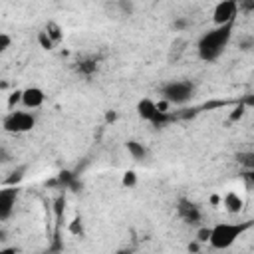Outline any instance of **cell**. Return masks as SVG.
Returning <instances> with one entry per match:
<instances>
[{
	"label": "cell",
	"mask_w": 254,
	"mask_h": 254,
	"mask_svg": "<svg viewBox=\"0 0 254 254\" xmlns=\"http://www.w3.org/2000/svg\"><path fill=\"white\" fill-rule=\"evenodd\" d=\"M232 28H234V22L230 24H222V26H216L212 28L210 32L202 34L200 40H198V56L200 60L204 62H214L222 56V52L226 50L230 38H232Z\"/></svg>",
	"instance_id": "cell-1"
},
{
	"label": "cell",
	"mask_w": 254,
	"mask_h": 254,
	"mask_svg": "<svg viewBox=\"0 0 254 254\" xmlns=\"http://www.w3.org/2000/svg\"><path fill=\"white\" fill-rule=\"evenodd\" d=\"M252 226V222H218L212 226V234H210V246L212 248H218V250H224V248H230L236 238L242 236V232H246L248 228Z\"/></svg>",
	"instance_id": "cell-2"
},
{
	"label": "cell",
	"mask_w": 254,
	"mask_h": 254,
	"mask_svg": "<svg viewBox=\"0 0 254 254\" xmlns=\"http://www.w3.org/2000/svg\"><path fill=\"white\" fill-rule=\"evenodd\" d=\"M192 91H194V85L190 81H185V79H177V81H169L163 85L161 89V95L163 99H167L169 103H187L190 97H192Z\"/></svg>",
	"instance_id": "cell-3"
},
{
	"label": "cell",
	"mask_w": 254,
	"mask_h": 254,
	"mask_svg": "<svg viewBox=\"0 0 254 254\" xmlns=\"http://www.w3.org/2000/svg\"><path fill=\"white\" fill-rule=\"evenodd\" d=\"M2 125H4V131H8V133H28L34 129L36 119L28 111H10L4 117Z\"/></svg>",
	"instance_id": "cell-4"
},
{
	"label": "cell",
	"mask_w": 254,
	"mask_h": 254,
	"mask_svg": "<svg viewBox=\"0 0 254 254\" xmlns=\"http://www.w3.org/2000/svg\"><path fill=\"white\" fill-rule=\"evenodd\" d=\"M236 12H238V2L236 0H220L212 10L214 26H222V24L234 22L236 20Z\"/></svg>",
	"instance_id": "cell-5"
},
{
	"label": "cell",
	"mask_w": 254,
	"mask_h": 254,
	"mask_svg": "<svg viewBox=\"0 0 254 254\" xmlns=\"http://www.w3.org/2000/svg\"><path fill=\"white\" fill-rule=\"evenodd\" d=\"M177 212H179V216H181L187 224H196V222L200 220V210H198V206H196L194 202H190L189 198H181V200L177 202Z\"/></svg>",
	"instance_id": "cell-6"
},
{
	"label": "cell",
	"mask_w": 254,
	"mask_h": 254,
	"mask_svg": "<svg viewBox=\"0 0 254 254\" xmlns=\"http://www.w3.org/2000/svg\"><path fill=\"white\" fill-rule=\"evenodd\" d=\"M44 99H46L44 89H40L36 85H30V87L22 89V103H24L26 109H38V107H42Z\"/></svg>",
	"instance_id": "cell-7"
},
{
	"label": "cell",
	"mask_w": 254,
	"mask_h": 254,
	"mask_svg": "<svg viewBox=\"0 0 254 254\" xmlns=\"http://www.w3.org/2000/svg\"><path fill=\"white\" fill-rule=\"evenodd\" d=\"M16 204V189H2L0 190V220H8Z\"/></svg>",
	"instance_id": "cell-8"
},
{
	"label": "cell",
	"mask_w": 254,
	"mask_h": 254,
	"mask_svg": "<svg viewBox=\"0 0 254 254\" xmlns=\"http://www.w3.org/2000/svg\"><path fill=\"white\" fill-rule=\"evenodd\" d=\"M137 113H139L141 119H145V121H153V117L159 113V107H157V103H155L153 99L145 97V99H141V101L137 103Z\"/></svg>",
	"instance_id": "cell-9"
},
{
	"label": "cell",
	"mask_w": 254,
	"mask_h": 254,
	"mask_svg": "<svg viewBox=\"0 0 254 254\" xmlns=\"http://www.w3.org/2000/svg\"><path fill=\"white\" fill-rule=\"evenodd\" d=\"M222 204H224V208H226V212H230V214H236V212H240L242 210V198L238 196V192H226L224 194V198H222Z\"/></svg>",
	"instance_id": "cell-10"
},
{
	"label": "cell",
	"mask_w": 254,
	"mask_h": 254,
	"mask_svg": "<svg viewBox=\"0 0 254 254\" xmlns=\"http://www.w3.org/2000/svg\"><path fill=\"white\" fill-rule=\"evenodd\" d=\"M125 147H127V151L131 153L133 159H145V155H147V149L143 147V143H139V141H135V139H129V141L125 143Z\"/></svg>",
	"instance_id": "cell-11"
},
{
	"label": "cell",
	"mask_w": 254,
	"mask_h": 254,
	"mask_svg": "<svg viewBox=\"0 0 254 254\" xmlns=\"http://www.w3.org/2000/svg\"><path fill=\"white\" fill-rule=\"evenodd\" d=\"M238 163L246 169V171H252L254 169V151H244V153H238L236 155Z\"/></svg>",
	"instance_id": "cell-12"
},
{
	"label": "cell",
	"mask_w": 254,
	"mask_h": 254,
	"mask_svg": "<svg viewBox=\"0 0 254 254\" xmlns=\"http://www.w3.org/2000/svg\"><path fill=\"white\" fill-rule=\"evenodd\" d=\"M44 30H46V32L50 34V38H52V40H54L56 44H58V42L62 40V36H64V34H62V28H60V26H58L56 22H48V26H46Z\"/></svg>",
	"instance_id": "cell-13"
},
{
	"label": "cell",
	"mask_w": 254,
	"mask_h": 254,
	"mask_svg": "<svg viewBox=\"0 0 254 254\" xmlns=\"http://www.w3.org/2000/svg\"><path fill=\"white\" fill-rule=\"evenodd\" d=\"M38 44H40L44 50H52L56 42L50 38V34H48L46 30H42V32H38Z\"/></svg>",
	"instance_id": "cell-14"
},
{
	"label": "cell",
	"mask_w": 254,
	"mask_h": 254,
	"mask_svg": "<svg viewBox=\"0 0 254 254\" xmlns=\"http://www.w3.org/2000/svg\"><path fill=\"white\" fill-rule=\"evenodd\" d=\"M77 69H79L81 73H85V75H91V73L97 69V64H95V60H83V62H79Z\"/></svg>",
	"instance_id": "cell-15"
},
{
	"label": "cell",
	"mask_w": 254,
	"mask_h": 254,
	"mask_svg": "<svg viewBox=\"0 0 254 254\" xmlns=\"http://www.w3.org/2000/svg\"><path fill=\"white\" fill-rule=\"evenodd\" d=\"M121 183H123V187H127V189H129V187H135V185H137V173H135V171H125Z\"/></svg>",
	"instance_id": "cell-16"
},
{
	"label": "cell",
	"mask_w": 254,
	"mask_h": 254,
	"mask_svg": "<svg viewBox=\"0 0 254 254\" xmlns=\"http://www.w3.org/2000/svg\"><path fill=\"white\" fill-rule=\"evenodd\" d=\"M210 234H212V226H200L196 230V240L198 242H208L210 240Z\"/></svg>",
	"instance_id": "cell-17"
},
{
	"label": "cell",
	"mask_w": 254,
	"mask_h": 254,
	"mask_svg": "<svg viewBox=\"0 0 254 254\" xmlns=\"http://www.w3.org/2000/svg\"><path fill=\"white\" fill-rule=\"evenodd\" d=\"M67 230L71 232V234H81L83 232V224H81V218H73L71 222H69V226H67Z\"/></svg>",
	"instance_id": "cell-18"
},
{
	"label": "cell",
	"mask_w": 254,
	"mask_h": 254,
	"mask_svg": "<svg viewBox=\"0 0 254 254\" xmlns=\"http://www.w3.org/2000/svg\"><path fill=\"white\" fill-rule=\"evenodd\" d=\"M244 109H246V105H244V103L236 105V107L232 109V113H230V121H238V119L244 115Z\"/></svg>",
	"instance_id": "cell-19"
},
{
	"label": "cell",
	"mask_w": 254,
	"mask_h": 254,
	"mask_svg": "<svg viewBox=\"0 0 254 254\" xmlns=\"http://www.w3.org/2000/svg\"><path fill=\"white\" fill-rule=\"evenodd\" d=\"M22 173H24V167H22V169H18V171H14V173H12V177H8V179L4 181V185H14V183L22 181V177H24Z\"/></svg>",
	"instance_id": "cell-20"
},
{
	"label": "cell",
	"mask_w": 254,
	"mask_h": 254,
	"mask_svg": "<svg viewBox=\"0 0 254 254\" xmlns=\"http://www.w3.org/2000/svg\"><path fill=\"white\" fill-rule=\"evenodd\" d=\"M10 44H12V38H10L6 32H2V34H0V52H6V50L10 48Z\"/></svg>",
	"instance_id": "cell-21"
},
{
	"label": "cell",
	"mask_w": 254,
	"mask_h": 254,
	"mask_svg": "<svg viewBox=\"0 0 254 254\" xmlns=\"http://www.w3.org/2000/svg\"><path fill=\"white\" fill-rule=\"evenodd\" d=\"M18 101H22V91H20V89H16L14 93H10V97H8V107L12 109Z\"/></svg>",
	"instance_id": "cell-22"
},
{
	"label": "cell",
	"mask_w": 254,
	"mask_h": 254,
	"mask_svg": "<svg viewBox=\"0 0 254 254\" xmlns=\"http://www.w3.org/2000/svg\"><path fill=\"white\" fill-rule=\"evenodd\" d=\"M238 6H240L242 10H246V12H250V10H254V0H240Z\"/></svg>",
	"instance_id": "cell-23"
},
{
	"label": "cell",
	"mask_w": 254,
	"mask_h": 254,
	"mask_svg": "<svg viewBox=\"0 0 254 254\" xmlns=\"http://www.w3.org/2000/svg\"><path fill=\"white\" fill-rule=\"evenodd\" d=\"M115 119H117V113H115V111H107V113H105V121H107V123H109V121H115Z\"/></svg>",
	"instance_id": "cell-24"
},
{
	"label": "cell",
	"mask_w": 254,
	"mask_h": 254,
	"mask_svg": "<svg viewBox=\"0 0 254 254\" xmlns=\"http://www.w3.org/2000/svg\"><path fill=\"white\" fill-rule=\"evenodd\" d=\"M210 202H212V204H218V202H222V198H220L218 194H212V196H210Z\"/></svg>",
	"instance_id": "cell-25"
},
{
	"label": "cell",
	"mask_w": 254,
	"mask_h": 254,
	"mask_svg": "<svg viewBox=\"0 0 254 254\" xmlns=\"http://www.w3.org/2000/svg\"><path fill=\"white\" fill-rule=\"evenodd\" d=\"M244 105H254V95H248V97L244 99Z\"/></svg>",
	"instance_id": "cell-26"
},
{
	"label": "cell",
	"mask_w": 254,
	"mask_h": 254,
	"mask_svg": "<svg viewBox=\"0 0 254 254\" xmlns=\"http://www.w3.org/2000/svg\"><path fill=\"white\" fill-rule=\"evenodd\" d=\"M246 175H248V181H250V183L254 185V169H252V171H248Z\"/></svg>",
	"instance_id": "cell-27"
},
{
	"label": "cell",
	"mask_w": 254,
	"mask_h": 254,
	"mask_svg": "<svg viewBox=\"0 0 254 254\" xmlns=\"http://www.w3.org/2000/svg\"><path fill=\"white\" fill-rule=\"evenodd\" d=\"M175 26H177V28H185V26H187V22H185V20H179Z\"/></svg>",
	"instance_id": "cell-28"
}]
</instances>
